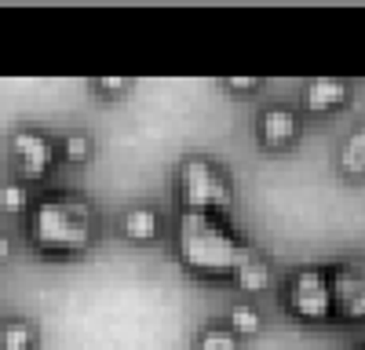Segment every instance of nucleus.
Returning a JSON list of instances; mask_svg holds the SVG:
<instances>
[{
    "label": "nucleus",
    "instance_id": "18",
    "mask_svg": "<svg viewBox=\"0 0 365 350\" xmlns=\"http://www.w3.org/2000/svg\"><path fill=\"white\" fill-rule=\"evenodd\" d=\"M220 88H223V92H230V95H256L259 88H263V80L259 77H223Z\"/></svg>",
    "mask_w": 365,
    "mask_h": 350
},
{
    "label": "nucleus",
    "instance_id": "20",
    "mask_svg": "<svg viewBox=\"0 0 365 350\" xmlns=\"http://www.w3.org/2000/svg\"><path fill=\"white\" fill-rule=\"evenodd\" d=\"M354 350H365V346H354Z\"/></svg>",
    "mask_w": 365,
    "mask_h": 350
},
{
    "label": "nucleus",
    "instance_id": "16",
    "mask_svg": "<svg viewBox=\"0 0 365 350\" xmlns=\"http://www.w3.org/2000/svg\"><path fill=\"white\" fill-rule=\"evenodd\" d=\"M194 350H241V339H234V332L216 321V325H205V329L197 332Z\"/></svg>",
    "mask_w": 365,
    "mask_h": 350
},
{
    "label": "nucleus",
    "instance_id": "4",
    "mask_svg": "<svg viewBox=\"0 0 365 350\" xmlns=\"http://www.w3.org/2000/svg\"><path fill=\"white\" fill-rule=\"evenodd\" d=\"M285 310L299 325H329L332 321V288L329 267H299L285 281Z\"/></svg>",
    "mask_w": 365,
    "mask_h": 350
},
{
    "label": "nucleus",
    "instance_id": "19",
    "mask_svg": "<svg viewBox=\"0 0 365 350\" xmlns=\"http://www.w3.org/2000/svg\"><path fill=\"white\" fill-rule=\"evenodd\" d=\"M11 252H15V241L8 238V233H0V267H4V262L11 259Z\"/></svg>",
    "mask_w": 365,
    "mask_h": 350
},
{
    "label": "nucleus",
    "instance_id": "11",
    "mask_svg": "<svg viewBox=\"0 0 365 350\" xmlns=\"http://www.w3.org/2000/svg\"><path fill=\"white\" fill-rule=\"evenodd\" d=\"M234 281V288H241L245 296H259V292H267L270 288V281H274V270H270V262L256 252L252 259H245L237 267V274L230 277Z\"/></svg>",
    "mask_w": 365,
    "mask_h": 350
},
{
    "label": "nucleus",
    "instance_id": "1",
    "mask_svg": "<svg viewBox=\"0 0 365 350\" xmlns=\"http://www.w3.org/2000/svg\"><path fill=\"white\" fill-rule=\"evenodd\" d=\"M26 241L51 262L88 255L96 245V212H91L88 197L73 190L34 197V208L26 216Z\"/></svg>",
    "mask_w": 365,
    "mask_h": 350
},
{
    "label": "nucleus",
    "instance_id": "13",
    "mask_svg": "<svg viewBox=\"0 0 365 350\" xmlns=\"http://www.w3.org/2000/svg\"><path fill=\"white\" fill-rule=\"evenodd\" d=\"M223 325L234 332V339H256V336L263 332V314H259L256 303L245 299V303H234V307L227 310Z\"/></svg>",
    "mask_w": 365,
    "mask_h": 350
},
{
    "label": "nucleus",
    "instance_id": "3",
    "mask_svg": "<svg viewBox=\"0 0 365 350\" xmlns=\"http://www.w3.org/2000/svg\"><path fill=\"white\" fill-rule=\"evenodd\" d=\"M175 201L179 212H197V216H227L234 208V179L230 171L205 154L182 157L175 168Z\"/></svg>",
    "mask_w": 365,
    "mask_h": 350
},
{
    "label": "nucleus",
    "instance_id": "5",
    "mask_svg": "<svg viewBox=\"0 0 365 350\" xmlns=\"http://www.w3.org/2000/svg\"><path fill=\"white\" fill-rule=\"evenodd\" d=\"M58 164V146L44 128L34 124H22L8 135V168H11V179L34 186L44 183L48 175Z\"/></svg>",
    "mask_w": 365,
    "mask_h": 350
},
{
    "label": "nucleus",
    "instance_id": "2",
    "mask_svg": "<svg viewBox=\"0 0 365 350\" xmlns=\"http://www.w3.org/2000/svg\"><path fill=\"white\" fill-rule=\"evenodd\" d=\"M172 248L179 267L205 281H230L241 262L256 255L249 241L237 238L227 216H197V212H179Z\"/></svg>",
    "mask_w": 365,
    "mask_h": 350
},
{
    "label": "nucleus",
    "instance_id": "17",
    "mask_svg": "<svg viewBox=\"0 0 365 350\" xmlns=\"http://www.w3.org/2000/svg\"><path fill=\"white\" fill-rule=\"evenodd\" d=\"M88 84L99 99H125L132 92V77H91Z\"/></svg>",
    "mask_w": 365,
    "mask_h": 350
},
{
    "label": "nucleus",
    "instance_id": "9",
    "mask_svg": "<svg viewBox=\"0 0 365 350\" xmlns=\"http://www.w3.org/2000/svg\"><path fill=\"white\" fill-rule=\"evenodd\" d=\"M161 230H165V212L150 201L132 204V208H125V216H120V233H125V241H132V245H154L161 238Z\"/></svg>",
    "mask_w": 365,
    "mask_h": 350
},
{
    "label": "nucleus",
    "instance_id": "12",
    "mask_svg": "<svg viewBox=\"0 0 365 350\" xmlns=\"http://www.w3.org/2000/svg\"><path fill=\"white\" fill-rule=\"evenodd\" d=\"M55 146H58V161L73 164V168H81V164H88L91 157H96V139H91V132H84V128H70L63 139H55Z\"/></svg>",
    "mask_w": 365,
    "mask_h": 350
},
{
    "label": "nucleus",
    "instance_id": "15",
    "mask_svg": "<svg viewBox=\"0 0 365 350\" xmlns=\"http://www.w3.org/2000/svg\"><path fill=\"white\" fill-rule=\"evenodd\" d=\"M37 346V329L26 317H8L0 325V350H34Z\"/></svg>",
    "mask_w": 365,
    "mask_h": 350
},
{
    "label": "nucleus",
    "instance_id": "14",
    "mask_svg": "<svg viewBox=\"0 0 365 350\" xmlns=\"http://www.w3.org/2000/svg\"><path fill=\"white\" fill-rule=\"evenodd\" d=\"M29 208H34V193H29L26 183H19V179L0 183V216L22 219V216H29Z\"/></svg>",
    "mask_w": 365,
    "mask_h": 350
},
{
    "label": "nucleus",
    "instance_id": "7",
    "mask_svg": "<svg viewBox=\"0 0 365 350\" xmlns=\"http://www.w3.org/2000/svg\"><path fill=\"white\" fill-rule=\"evenodd\" d=\"M303 135V117L299 110L285 106V102H270L259 110L256 117V142L270 154H282V150H292Z\"/></svg>",
    "mask_w": 365,
    "mask_h": 350
},
{
    "label": "nucleus",
    "instance_id": "10",
    "mask_svg": "<svg viewBox=\"0 0 365 350\" xmlns=\"http://www.w3.org/2000/svg\"><path fill=\"white\" fill-rule=\"evenodd\" d=\"M336 164L347 179H365V124L344 135L340 150H336Z\"/></svg>",
    "mask_w": 365,
    "mask_h": 350
},
{
    "label": "nucleus",
    "instance_id": "8",
    "mask_svg": "<svg viewBox=\"0 0 365 350\" xmlns=\"http://www.w3.org/2000/svg\"><path fill=\"white\" fill-rule=\"evenodd\" d=\"M351 95H354L351 80H344V77H314V80L303 84L299 102H303V113H311V117H332L336 110H344L351 102Z\"/></svg>",
    "mask_w": 365,
    "mask_h": 350
},
{
    "label": "nucleus",
    "instance_id": "6",
    "mask_svg": "<svg viewBox=\"0 0 365 350\" xmlns=\"http://www.w3.org/2000/svg\"><path fill=\"white\" fill-rule=\"evenodd\" d=\"M332 321L365 325V255H347L329 267Z\"/></svg>",
    "mask_w": 365,
    "mask_h": 350
}]
</instances>
